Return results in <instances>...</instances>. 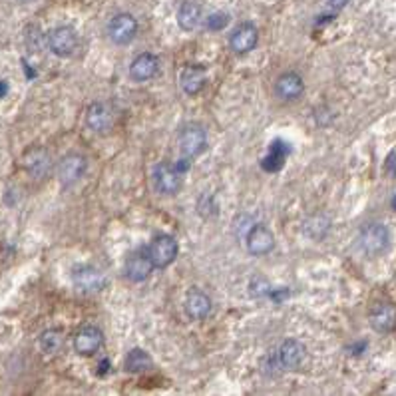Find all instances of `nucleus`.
<instances>
[{
    "label": "nucleus",
    "instance_id": "nucleus-1",
    "mask_svg": "<svg viewBox=\"0 0 396 396\" xmlns=\"http://www.w3.org/2000/svg\"><path fill=\"white\" fill-rule=\"evenodd\" d=\"M179 253V245L172 235H158L148 249V255L152 259L153 267L165 269L170 267Z\"/></svg>",
    "mask_w": 396,
    "mask_h": 396
},
{
    "label": "nucleus",
    "instance_id": "nucleus-2",
    "mask_svg": "<svg viewBox=\"0 0 396 396\" xmlns=\"http://www.w3.org/2000/svg\"><path fill=\"white\" fill-rule=\"evenodd\" d=\"M359 241H361L362 251L366 255H381L388 247L390 235H388V229L383 223H369V225L362 227Z\"/></svg>",
    "mask_w": 396,
    "mask_h": 396
},
{
    "label": "nucleus",
    "instance_id": "nucleus-3",
    "mask_svg": "<svg viewBox=\"0 0 396 396\" xmlns=\"http://www.w3.org/2000/svg\"><path fill=\"white\" fill-rule=\"evenodd\" d=\"M136 34H138V20L128 12H120L108 23V36L114 44H122V46L129 44Z\"/></svg>",
    "mask_w": 396,
    "mask_h": 396
},
{
    "label": "nucleus",
    "instance_id": "nucleus-4",
    "mask_svg": "<svg viewBox=\"0 0 396 396\" xmlns=\"http://www.w3.org/2000/svg\"><path fill=\"white\" fill-rule=\"evenodd\" d=\"M72 283L84 295H92V293L104 289L106 277L100 269L92 267V265H80L72 271Z\"/></svg>",
    "mask_w": 396,
    "mask_h": 396
},
{
    "label": "nucleus",
    "instance_id": "nucleus-5",
    "mask_svg": "<svg viewBox=\"0 0 396 396\" xmlns=\"http://www.w3.org/2000/svg\"><path fill=\"white\" fill-rule=\"evenodd\" d=\"M48 46L52 50V54H56L60 58H68L78 48V34L72 26H58L48 34Z\"/></svg>",
    "mask_w": 396,
    "mask_h": 396
},
{
    "label": "nucleus",
    "instance_id": "nucleus-6",
    "mask_svg": "<svg viewBox=\"0 0 396 396\" xmlns=\"http://www.w3.org/2000/svg\"><path fill=\"white\" fill-rule=\"evenodd\" d=\"M207 146V134L201 126H186L179 134V150L184 153V158H198L199 153L205 152Z\"/></svg>",
    "mask_w": 396,
    "mask_h": 396
},
{
    "label": "nucleus",
    "instance_id": "nucleus-7",
    "mask_svg": "<svg viewBox=\"0 0 396 396\" xmlns=\"http://www.w3.org/2000/svg\"><path fill=\"white\" fill-rule=\"evenodd\" d=\"M86 170H88V162H86L84 155H80V153L64 155L58 163L60 184L64 187L78 184L82 177H84V174H86Z\"/></svg>",
    "mask_w": 396,
    "mask_h": 396
},
{
    "label": "nucleus",
    "instance_id": "nucleus-8",
    "mask_svg": "<svg viewBox=\"0 0 396 396\" xmlns=\"http://www.w3.org/2000/svg\"><path fill=\"white\" fill-rule=\"evenodd\" d=\"M245 243H247V251L251 255H267L275 247V235L271 234V229L265 225H253L249 229V234L245 235Z\"/></svg>",
    "mask_w": 396,
    "mask_h": 396
},
{
    "label": "nucleus",
    "instance_id": "nucleus-9",
    "mask_svg": "<svg viewBox=\"0 0 396 396\" xmlns=\"http://www.w3.org/2000/svg\"><path fill=\"white\" fill-rule=\"evenodd\" d=\"M153 181L160 193L174 196L181 187V172H177V167H172L167 163H160L153 172Z\"/></svg>",
    "mask_w": 396,
    "mask_h": 396
},
{
    "label": "nucleus",
    "instance_id": "nucleus-10",
    "mask_svg": "<svg viewBox=\"0 0 396 396\" xmlns=\"http://www.w3.org/2000/svg\"><path fill=\"white\" fill-rule=\"evenodd\" d=\"M257 42H259V30L255 28V24L251 23L239 24L231 32V38H229V44H231V50L235 54L251 52L257 46Z\"/></svg>",
    "mask_w": 396,
    "mask_h": 396
},
{
    "label": "nucleus",
    "instance_id": "nucleus-11",
    "mask_svg": "<svg viewBox=\"0 0 396 396\" xmlns=\"http://www.w3.org/2000/svg\"><path fill=\"white\" fill-rule=\"evenodd\" d=\"M104 345V335L98 326H84L74 337V349L82 357H90Z\"/></svg>",
    "mask_w": 396,
    "mask_h": 396
},
{
    "label": "nucleus",
    "instance_id": "nucleus-12",
    "mask_svg": "<svg viewBox=\"0 0 396 396\" xmlns=\"http://www.w3.org/2000/svg\"><path fill=\"white\" fill-rule=\"evenodd\" d=\"M305 92V82L297 72H285L275 82V94L283 102H293L301 98Z\"/></svg>",
    "mask_w": 396,
    "mask_h": 396
},
{
    "label": "nucleus",
    "instance_id": "nucleus-13",
    "mask_svg": "<svg viewBox=\"0 0 396 396\" xmlns=\"http://www.w3.org/2000/svg\"><path fill=\"white\" fill-rule=\"evenodd\" d=\"M86 124L96 134H106L114 126V114L112 110L102 102H94L86 110Z\"/></svg>",
    "mask_w": 396,
    "mask_h": 396
},
{
    "label": "nucleus",
    "instance_id": "nucleus-14",
    "mask_svg": "<svg viewBox=\"0 0 396 396\" xmlns=\"http://www.w3.org/2000/svg\"><path fill=\"white\" fill-rule=\"evenodd\" d=\"M277 357H279V362L283 369L295 371V369H299L301 362L305 361V347L297 338H287V340L281 345Z\"/></svg>",
    "mask_w": 396,
    "mask_h": 396
},
{
    "label": "nucleus",
    "instance_id": "nucleus-15",
    "mask_svg": "<svg viewBox=\"0 0 396 396\" xmlns=\"http://www.w3.org/2000/svg\"><path fill=\"white\" fill-rule=\"evenodd\" d=\"M152 269L153 263L150 255L143 253V251H138V253L129 255L128 261H126V277L129 281H134V283H141V281H146L150 277Z\"/></svg>",
    "mask_w": 396,
    "mask_h": 396
},
{
    "label": "nucleus",
    "instance_id": "nucleus-16",
    "mask_svg": "<svg viewBox=\"0 0 396 396\" xmlns=\"http://www.w3.org/2000/svg\"><path fill=\"white\" fill-rule=\"evenodd\" d=\"M158 68H160L158 58L153 54H150V52H143V54H140L138 58L132 62L129 76H132V80L136 82H148L158 74Z\"/></svg>",
    "mask_w": 396,
    "mask_h": 396
},
{
    "label": "nucleus",
    "instance_id": "nucleus-17",
    "mask_svg": "<svg viewBox=\"0 0 396 396\" xmlns=\"http://www.w3.org/2000/svg\"><path fill=\"white\" fill-rule=\"evenodd\" d=\"M24 167L34 179H44L50 172V155L42 148H34L24 155Z\"/></svg>",
    "mask_w": 396,
    "mask_h": 396
},
{
    "label": "nucleus",
    "instance_id": "nucleus-18",
    "mask_svg": "<svg viewBox=\"0 0 396 396\" xmlns=\"http://www.w3.org/2000/svg\"><path fill=\"white\" fill-rule=\"evenodd\" d=\"M371 325L376 333H390L396 326V309L388 303L374 305L371 311Z\"/></svg>",
    "mask_w": 396,
    "mask_h": 396
},
{
    "label": "nucleus",
    "instance_id": "nucleus-19",
    "mask_svg": "<svg viewBox=\"0 0 396 396\" xmlns=\"http://www.w3.org/2000/svg\"><path fill=\"white\" fill-rule=\"evenodd\" d=\"M186 313L193 321H203L211 313V299L198 289L189 291L186 297Z\"/></svg>",
    "mask_w": 396,
    "mask_h": 396
},
{
    "label": "nucleus",
    "instance_id": "nucleus-20",
    "mask_svg": "<svg viewBox=\"0 0 396 396\" xmlns=\"http://www.w3.org/2000/svg\"><path fill=\"white\" fill-rule=\"evenodd\" d=\"M201 23V6L196 0H186L177 11V24L187 32L196 30Z\"/></svg>",
    "mask_w": 396,
    "mask_h": 396
},
{
    "label": "nucleus",
    "instance_id": "nucleus-21",
    "mask_svg": "<svg viewBox=\"0 0 396 396\" xmlns=\"http://www.w3.org/2000/svg\"><path fill=\"white\" fill-rule=\"evenodd\" d=\"M181 88L186 90L189 96H196L201 92V88L205 86V70L201 66H187L181 72Z\"/></svg>",
    "mask_w": 396,
    "mask_h": 396
},
{
    "label": "nucleus",
    "instance_id": "nucleus-22",
    "mask_svg": "<svg viewBox=\"0 0 396 396\" xmlns=\"http://www.w3.org/2000/svg\"><path fill=\"white\" fill-rule=\"evenodd\" d=\"M291 152L289 150V146L285 143V141H273L271 143V152L265 155V160L261 162V165L267 170V172H277V170H281V165L285 163V158H287V153Z\"/></svg>",
    "mask_w": 396,
    "mask_h": 396
},
{
    "label": "nucleus",
    "instance_id": "nucleus-23",
    "mask_svg": "<svg viewBox=\"0 0 396 396\" xmlns=\"http://www.w3.org/2000/svg\"><path fill=\"white\" fill-rule=\"evenodd\" d=\"M152 357L141 349H132L126 357V362H124V369L128 373H146L152 369Z\"/></svg>",
    "mask_w": 396,
    "mask_h": 396
},
{
    "label": "nucleus",
    "instance_id": "nucleus-24",
    "mask_svg": "<svg viewBox=\"0 0 396 396\" xmlns=\"http://www.w3.org/2000/svg\"><path fill=\"white\" fill-rule=\"evenodd\" d=\"M40 349L44 350L46 355H54V352H58L62 349V345H64V335H62V331L58 328H48L44 331L42 335H40Z\"/></svg>",
    "mask_w": 396,
    "mask_h": 396
},
{
    "label": "nucleus",
    "instance_id": "nucleus-25",
    "mask_svg": "<svg viewBox=\"0 0 396 396\" xmlns=\"http://www.w3.org/2000/svg\"><path fill=\"white\" fill-rule=\"evenodd\" d=\"M227 24H229V14L222 11L210 14L207 20H205V26H207V30H211V32H219Z\"/></svg>",
    "mask_w": 396,
    "mask_h": 396
},
{
    "label": "nucleus",
    "instance_id": "nucleus-26",
    "mask_svg": "<svg viewBox=\"0 0 396 396\" xmlns=\"http://www.w3.org/2000/svg\"><path fill=\"white\" fill-rule=\"evenodd\" d=\"M333 8H343V6H347L350 0H326Z\"/></svg>",
    "mask_w": 396,
    "mask_h": 396
},
{
    "label": "nucleus",
    "instance_id": "nucleus-27",
    "mask_svg": "<svg viewBox=\"0 0 396 396\" xmlns=\"http://www.w3.org/2000/svg\"><path fill=\"white\" fill-rule=\"evenodd\" d=\"M6 92H8V84H6L4 80H0V98H4Z\"/></svg>",
    "mask_w": 396,
    "mask_h": 396
},
{
    "label": "nucleus",
    "instance_id": "nucleus-28",
    "mask_svg": "<svg viewBox=\"0 0 396 396\" xmlns=\"http://www.w3.org/2000/svg\"><path fill=\"white\" fill-rule=\"evenodd\" d=\"M392 207H395V210H396V198L392 199Z\"/></svg>",
    "mask_w": 396,
    "mask_h": 396
},
{
    "label": "nucleus",
    "instance_id": "nucleus-29",
    "mask_svg": "<svg viewBox=\"0 0 396 396\" xmlns=\"http://www.w3.org/2000/svg\"><path fill=\"white\" fill-rule=\"evenodd\" d=\"M16 2H30V0H16Z\"/></svg>",
    "mask_w": 396,
    "mask_h": 396
}]
</instances>
